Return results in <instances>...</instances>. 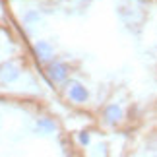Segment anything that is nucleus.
<instances>
[{
  "instance_id": "1",
  "label": "nucleus",
  "mask_w": 157,
  "mask_h": 157,
  "mask_svg": "<svg viewBox=\"0 0 157 157\" xmlns=\"http://www.w3.org/2000/svg\"><path fill=\"white\" fill-rule=\"evenodd\" d=\"M47 72H49V76H51L52 82H64L66 80V74H68V70H66V66L62 62H52V64H49Z\"/></svg>"
},
{
  "instance_id": "4",
  "label": "nucleus",
  "mask_w": 157,
  "mask_h": 157,
  "mask_svg": "<svg viewBox=\"0 0 157 157\" xmlns=\"http://www.w3.org/2000/svg\"><path fill=\"white\" fill-rule=\"evenodd\" d=\"M35 52H37V58H41V60H49L52 56V49L47 43H37L35 45Z\"/></svg>"
},
{
  "instance_id": "2",
  "label": "nucleus",
  "mask_w": 157,
  "mask_h": 157,
  "mask_svg": "<svg viewBox=\"0 0 157 157\" xmlns=\"http://www.w3.org/2000/svg\"><path fill=\"white\" fill-rule=\"evenodd\" d=\"M17 76H20V72H17V68L12 62H4L0 66V78H2L4 82H14Z\"/></svg>"
},
{
  "instance_id": "7",
  "label": "nucleus",
  "mask_w": 157,
  "mask_h": 157,
  "mask_svg": "<svg viewBox=\"0 0 157 157\" xmlns=\"http://www.w3.org/2000/svg\"><path fill=\"white\" fill-rule=\"evenodd\" d=\"M80 142H82V144H89V136L86 134V132H83V134H80Z\"/></svg>"
},
{
  "instance_id": "5",
  "label": "nucleus",
  "mask_w": 157,
  "mask_h": 157,
  "mask_svg": "<svg viewBox=\"0 0 157 157\" xmlns=\"http://www.w3.org/2000/svg\"><path fill=\"white\" fill-rule=\"evenodd\" d=\"M120 117H122V111H120L117 105L107 107V111H105V118L109 120V122H117V120H120Z\"/></svg>"
},
{
  "instance_id": "6",
  "label": "nucleus",
  "mask_w": 157,
  "mask_h": 157,
  "mask_svg": "<svg viewBox=\"0 0 157 157\" xmlns=\"http://www.w3.org/2000/svg\"><path fill=\"white\" fill-rule=\"evenodd\" d=\"M39 128H43V130H54V124L51 122V120H39Z\"/></svg>"
},
{
  "instance_id": "3",
  "label": "nucleus",
  "mask_w": 157,
  "mask_h": 157,
  "mask_svg": "<svg viewBox=\"0 0 157 157\" xmlns=\"http://www.w3.org/2000/svg\"><path fill=\"white\" fill-rule=\"evenodd\" d=\"M70 99H74L76 103H83V101L87 99V91H86V87L80 86V83H74L70 89Z\"/></svg>"
}]
</instances>
